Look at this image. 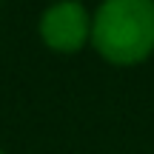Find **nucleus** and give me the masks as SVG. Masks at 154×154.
<instances>
[{
    "instance_id": "nucleus-1",
    "label": "nucleus",
    "mask_w": 154,
    "mask_h": 154,
    "mask_svg": "<svg viewBox=\"0 0 154 154\" xmlns=\"http://www.w3.org/2000/svg\"><path fill=\"white\" fill-rule=\"evenodd\" d=\"M91 46L111 66H137L154 54V0H103L91 14Z\"/></svg>"
},
{
    "instance_id": "nucleus-2",
    "label": "nucleus",
    "mask_w": 154,
    "mask_h": 154,
    "mask_svg": "<svg viewBox=\"0 0 154 154\" xmlns=\"http://www.w3.org/2000/svg\"><path fill=\"white\" fill-rule=\"evenodd\" d=\"M40 40L57 54H74L91 43V14L80 0H57L40 14Z\"/></svg>"
},
{
    "instance_id": "nucleus-3",
    "label": "nucleus",
    "mask_w": 154,
    "mask_h": 154,
    "mask_svg": "<svg viewBox=\"0 0 154 154\" xmlns=\"http://www.w3.org/2000/svg\"><path fill=\"white\" fill-rule=\"evenodd\" d=\"M0 154H6V151H3V149H0Z\"/></svg>"
}]
</instances>
